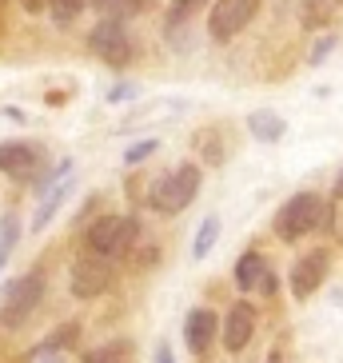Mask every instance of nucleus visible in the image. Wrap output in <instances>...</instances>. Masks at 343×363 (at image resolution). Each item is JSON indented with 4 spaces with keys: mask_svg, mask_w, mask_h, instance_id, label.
Segmentation results:
<instances>
[{
    "mask_svg": "<svg viewBox=\"0 0 343 363\" xmlns=\"http://www.w3.org/2000/svg\"><path fill=\"white\" fill-rule=\"evenodd\" d=\"M276 284H279V279H276V272H271V267H268V272H264V276H259L256 279V288H252V291H259V296H276Z\"/></svg>",
    "mask_w": 343,
    "mask_h": 363,
    "instance_id": "obj_27",
    "label": "nucleus"
},
{
    "mask_svg": "<svg viewBox=\"0 0 343 363\" xmlns=\"http://www.w3.org/2000/svg\"><path fill=\"white\" fill-rule=\"evenodd\" d=\"M156 363H176V359H172V347L164 340H160V347H156Z\"/></svg>",
    "mask_w": 343,
    "mask_h": 363,
    "instance_id": "obj_30",
    "label": "nucleus"
},
{
    "mask_svg": "<svg viewBox=\"0 0 343 363\" xmlns=\"http://www.w3.org/2000/svg\"><path fill=\"white\" fill-rule=\"evenodd\" d=\"M335 224V200H323V212H320V228L315 232H332Z\"/></svg>",
    "mask_w": 343,
    "mask_h": 363,
    "instance_id": "obj_28",
    "label": "nucleus"
},
{
    "mask_svg": "<svg viewBox=\"0 0 343 363\" xmlns=\"http://www.w3.org/2000/svg\"><path fill=\"white\" fill-rule=\"evenodd\" d=\"M264 363H283V352H279V347H271L268 359H264Z\"/></svg>",
    "mask_w": 343,
    "mask_h": 363,
    "instance_id": "obj_33",
    "label": "nucleus"
},
{
    "mask_svg": "<svg viewBox=\"0 0 343 363\" xmlns=\"http://www.w3.org/2000/svg\"><path fill=\"white\" fill-rule=\"evenodd\" d=\"M156 148H160V140H136V144L124 152V164H128V168H136V164H144L148 156H156Z\"/></svg>",
    "mask_w": 343,
    "mask_h": 363,
    "instance_id": "obj_22",
    "label": "nucleus"
},
{
    "mask_svg": "<svg viewBox=\"0 0 343 363\" xmlns=\"http://www.w3.org/2000/svg\"><path fill=\"white\" fill-rule=\"evenodd\" d=\"M112 279H116V272H112V264H108V259L80 256V259L72 264L68 288H72L76 299H96V296H104V291L112 288Z\"/></svg>",
    "mask_w": 343,
    "mask_h": 363,
    "instance_id": "obj_7",
    "label": "nucleus"
},
{
    "mask_svg": "<svg viewBox=\"0 0 343 363\" xmlns=\"http://www.w3.org/2000/svg\"><path fill=\"white\" fill-rule=\"evenodd\" d=\"M21 4H24L28 12H44V0H21Z\"/></svg>",
    "mask_w": 343,
    "mask_h": 363,
    "instance_id": "obj_32",
    "label": "nucleus"
},
{
    "mask_svg": "<svg viewBox=\"0 0 343 363\" xmlns=\"http://www.w3.org/2000/svg\"><path fill=\"white\" fill-rule=\"evenodd\" d=\"M4 28H9V0H0V36H4Z\"/></svg>",
    "mask_w": 343,
    "mask_h": 363,
    "instance_id": "obj_31",
    "label": "nucleus"
},
{
    "mask_svg": "<svg viewBox=\"0 0 343 363\" xmlns=\"http://www.w3.org/2000/svg\"><path fill=\"white\" fill-rule=\"evenodd\" d=\"M88 48L96 60H104L108 68H124L132 65L136 56V44H132V33L124 21H100L92 33H88Z\"/></svg>",
    "mask_w": 343,
    "mask_h": 363,
    "instance_id": "obj_5",
    "label": "nucleus"
},
{
    "mask_svg": "<svg viewBox=\"0 0 343 363\" xmlns=\"http://www.w3.org/2000/svg\"><path fill=\"white\" fill-rule=\"evenodd\" d=\"M256 323H259L256 308H252L247 299H236L232 311L224 315V323H220V343H224V352L227 355L244 352L247 343H252V335H256Z\"/></svg>",
    "mask_w": 343,
    "mask_h": 363,
    "instance_id": "obj_9",
    "label": "nucleus"
},
{
    "mask_svg": "<svg viewBox=\"0 0 343 363\" xmlns=\"http://www.w3.org/2000/svg\"><path fill=\"white\" fill-rule=\"evenodd\" d=\"M215 335H220V320H215L212 308H192L188 311V320H184V343H188V352L208 355V347L215 343Z\"/></svg>",
    "mask_w": 343,
    "mask_h": 363,
    "instance_id": "obj_11",
    "label": "nucleus"
},
{
    "mask_svg": "<svg viewBox=\"0 0 343 363\" xmlns=\"http://www.w3.org/2000/svg\"><path fill=\"white\" fill-rule=\"evenodd\" d=\"M320 212H323V196L320 192H296L283 208L276 212V235L283 244H296L300 235L320 228Z\"/></svg>",
    "mask_w": 343,
    "mask_h": 363,
    "instance_id": "obj_4",
    "label": "nucleus"
},
{
    "mask_svg": "<svg viewBox=\"0 0 343 363\" xmlns=\"http://www.w3.org/2000/svg\"><path fill=\"white\" fill-rule=\"evenodd\" d=\"M332 196H335V200H343V172H339V180H335V188H332Z\"/></svg>",
    "mask_w": 343,
    "mask_h": 363,
    "instance_id": "obj_34",
    "label": "nucleus"
},
{
    "mask_svg": "<svg viewBox=\"0 0 343 363\" xmlns=\"http://www.w3.org/2000/svg\"><path fill=\"white\" fill-rule=\"evenodd\" d=\"M76 340H80V323H64V328H56L52 335H44V340L36 343V352H60L64 355L68 347H76Z\"/></svg>",
    "mask_w": 343,
    "mask_h": 363,
    "instance_id": "obj_18",
    "label": "nucleus"
},
{
    "mask_svg": "<svg viewBox=\"0 0 343 363\" xmlns=\"http://www.w3.org/2000/svg\"><path fill=\"white\" fill-rule=\"evenodd\" d=\"M327 267H332L327 247H311V252H303V256L291 264V296H296V299H311L315 291L323 288Z\"/></svg>",
    "mask_w": 343,
    "mask_h": 363,
    "instance_id": "obj_8",
    "label": "nucleus"
},
{
    "mask_svg": "<svg viewBox=\"0 0 343 363\" xmlns=\"http://www.w3.org/2000/svg\"><path fill=\"white\" fill-rule=\"evenodd\" d=\"M200 180H204L200 164H180V168L164 172L160 180L152 184L148 208L152 212H160V216H180L184 208L200 196Z\"/></svg>",
    "mask_w": 343,
    "mask_h": 363,
    "instance_id": "obj_2",
    "label": "nucleus"
},
{
    "mask_svg": "<svg viewBox=\"0 0 343 363\" xmlns=\"http://www.w3.org/2000/svg\"><path fill=\"white\" fill-rule=\"evenodd\" d=\"M204 4H208V0H172V9H168V24H164V33H168V36H172V33H180L184 24L192 21L196 12L204 9Z\"/></svg>",
    "mask_w": 343,
    "mask_h": 363,
    "instance_id": "obj_19",
    "label": "nucleus"
},
{
    "mask_svg": "<svg viewBox=\"0 0 343 363\" xmlns=\"http://www.w3.org/2000/svg\"><path fill=\"white\" fill-rule=\"evenodd\" d=\"M136 240H140V220H136V216L108 212V216H96V220L84 228L88 256L108 259V264H112V259H120V256H128Z\"/></svg>",
    "mask_w": 343,
    "mask_h": 363,
    "instance_id": "obj_1",
    "label": "nucleus"
},
{
    "mask_svg": "<svg viewBox=\"0 0 343 363\" xmlns=\"http://www.w3.org/2000/svg\"><path fill=\"white\" fill-rule=\"evenodd\" d=\"M100 12V21H132L152 9V0H88Z\"/></svg>",
    "mask_w": 343,
    "mask_h": 363,
    "instance_id": "obj_14",
    "label": "nucleus"
},
{
    "mask_svg": "<svg viewBox=\"0 0 343 363\" xmlns=\"http://www.w3.org/2000/svg\"><path fill=\"white\" fill-rule=\"evenodd\" d=\"M76 180L68 176V180H60L56 188H48V192H40V203H36V212H33V232H44V228L52 224V216L64 208V200L72 196Z\"/></svg>",
    "mask_w": 343,
    "mask_h": 363,
    "instance_id": "obj_12",
    "label": "nucleus"
},
{
    "mask_svg": "<svg viewBox=\"0 0 343 363\" xmlns=\"http://www.w3.org/2000/svg\"><path fill=\"white\" fill-rule=\"evenodd\" d=\"M44 291H48L44 272H24L21 279H12L9 288H4V299H0V323L9 331L24 328L36 315V308L44 303Z\"/></svg>",
    "mask_w": 343,
    "mask_h": 363,
    "instance_id": "obj_3",
    "label": "nucleus"
},
{
    "mask_svg": "<svg viewBox=\"0 0 343 363\" xmlns=\"http://www.w3.org/2000/svg\"><path fill=\"white\" fill-rule=\"evenodd\" d=\"M4 264H9V252H4V247H0V267H4Z\"/></svg>",
    "mask_w": 343,
    "mask_h": 363,
    "instance_id": "obj_35",
    "label": "nucleus"
},
{
    "mask_svg": "<svg viewBox=\"0 0 343 363\" xmlns=\"http://www.w3.org/2000/svg\"><path fill=\"white\" fill-rule=\"evenodd\" d=\"M215 240H220V216H204V224L196 228V240H192V259L212 256Z\"/></svg>",
    "mask_w": 343,
    "mask_h": 363,
    "instance_id": "obj_17",
    "label": "nucleus"
},
{
    "mask_svg": "<svg viewBox=\"0 0 343 363\" xmlns=\"http://www.w3.org/2000/svg\"><path fill=\"white\" fill-rule=\"evenodd\" d=\"M80 363H124V343H108V347H92L80 355Z\"/></svg>",
    "mask_w": 343,
    "mask_h": 363,
    "instance_id": "obj_21",
    "label": "nucleus"
},
{
    "mask_svg": "<svg viewBox=\"0 0 343 363\" xmlns=\"http://www.w3.org/2000/svg\"><path fill=\"white\" fill-rule=\"evenodd\" d=\"M132 96H140V84H132V80L108 88V104H124V100H132Z\"/></svg>",
    "mask_w": 343,
    "mask_h": 363,
    "instance_id": "obj_26",
    "label": "nucleus"
},
{
    "mask_svg": "<svg viewBox=\"0 0 343 363\" xmlns=\"http://www.w3.org/2000/svg\"><path fill=\"white\" fill-rule=\"evenodd\" d=\"M84 4L88 0H44V9H48V16H52L60 28H68V24L84 12Z\"/></svg>",
    "mask_w": 343,
    "mask_h": 363,
    "instance_id": "obj_20",
    "label": "nucleus"
},
{
    "mask_svg": "<svg viewBox=\"0 0 343 363\" xmlns=\"http://www.w3.org/2000/svg\"><path fill=\"white\" fill-rule=\"evenodd\" d=\"M259 0H215V9L208 12V36L212 40H236L247 24L256 21Z\"/></svg>",
    "mask_w": 343,
    "mask_h": 363,
    "instance_id": "obj_6",
    "label": "nucleus"
},
{
    "mask_svg": "<svg viewBox=\"0 0 343 363\" xmlns=\"http://www.w3.org/2000/svg\"><path fill=\"white\" fill-rule=\"evenodd\" d=\"M28 363H64V355L60 352H36L33 347V352H28Z\"/></svg>",
    "mask_w": 343,
    "mask_h": 363,
    "instance_id": "obj_29",
    "label": "nucleus"
},
{
    "mask_svg": "<svg viewBox=\"0 0 343 363\" xmlns=\"http://www.w3.org/2000/svg\"><path fill=\"white\" fill-rule=\"evenodd\" d=\"M40 164H44V152L33 140H4L0 144V172L12 176V180H33Z\"/></svg>",
    "mask_w": 343,
    "mask_h": 363,
    "instance_id": "obj_10",
    "label": "nucleus"
},
{
    "mask_svg": "<svg viewBox=\"0 0 343 363\" xmlns=\"http://www.w3.org/2000/svg\"><path fill=\"white\" fill-rule=\"evenodd\" d=\"M247 132L259 140V144H279V140L288 136V120L271 112V108H256L252 116H247Z\"/></svg>",
    "mask_w": 343,
    "mask_h": 363,
    "instance_id": "obj_13",
    "label": "nucleus"
},
{
    "mask_svg": "<svg viewBox=\"0 0 343 363\" xmlns=\"http://www.w3.org/2000/svg\"><path fill=\"white\" fill-rule=\"evenodd\" d=\"M268 256H259V252H244V256L236 259V288L240 291H252L256 288V279L268 272Z\"/></svg>",
    "mask_w": 343,
    "mask_h": 363,
    "instance_id": "obj_16",
    "label": "nucleus"
},
{
    "mask_svg": "<svg viewBox=\"0 0 343 363\" xmlns=\"http://www.w3.org/2000/svg\"><path fill=\"white\" fill-rule=\"evenodd\" d=\"M196 144H200V152H204L208 164H220V160H224V148H220L215 132H200V136H196Z\"/></svg>",
    "mask_w": 343,
    "mask_h": 363,
    "instance_id": "obj_23",
    "label": "nucleus"
},
{
    "mask_svg": "<svg viewBox=\"0 0 343 363\" xmlns=\"http://www.w3.org/2000/svg\"><path fill=\"white\" fill-rule=\"evenodd\" d=\"M343 9V0H300V24L303 28H323Z\"/></svg>",
    "mask_w": 343,
    "mask_h": 363,
    "instance_id": "obj_15",
    "label": "nucleus"
},
{
    "mask_svg": "<svg viewBox=\"0 0 343 363\" xmlns=\"http://www.w3.org/2000/svg\"><path fill=\"white\" fill-rule=\"evenodd\" d=\"M335 44H339V40H335V33L320 36V40H315V48H311V56H308V60H311V65H323V60H327V56L335 52Z\"/></svg>",
    "mask_w": 343,
    "mask_h": 363,
    "instance_id": "obj_25",
    "label": "nucleus"
},
{
    "mask_svg": "<svg viewBox=\"0 0 343 363\" xmlns=\"http://www.w3.org/2000/svg\"><path fill=\"white\" fill-rule=\"evenodd\" d=\"M16 240H21V224H16V216H4V220H0V247H4V252H12V247H16Z\"/></svg>",
    "mask_w": 343,
    "mask_h": 363,
    "instance_id": "obj_24",
    "label": "nucleus"
}]
</instances>
